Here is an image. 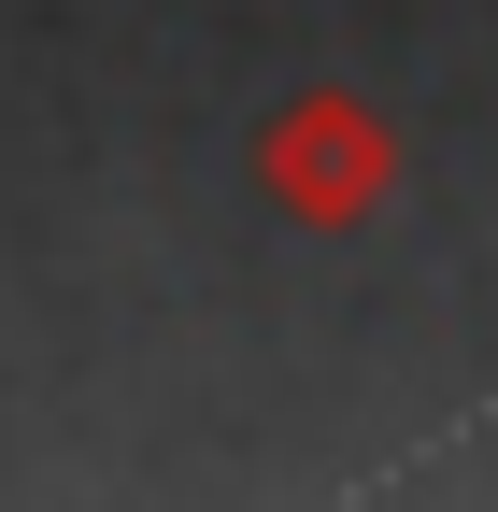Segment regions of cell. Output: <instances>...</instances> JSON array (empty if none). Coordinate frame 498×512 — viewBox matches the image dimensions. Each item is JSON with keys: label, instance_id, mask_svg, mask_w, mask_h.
Wrapping results in <instances>:
<instances>
[{"label": "cell", "instance_id": "6da1fadb", "mask_svg": "<svg viewBox=\"0 0 498 512\" xmlns=\"http://www.w3.org/2000/svg\"><path fill=\"white\" fill-rule=\"evenodd\" d=\"M399 114L370 100V86H342V72H314V86H285L271 114H257V185H271V214L285 228H370L399 200Z\"/></svg>", "mask_w": 498, "mask_h": 512}]
</instances>
